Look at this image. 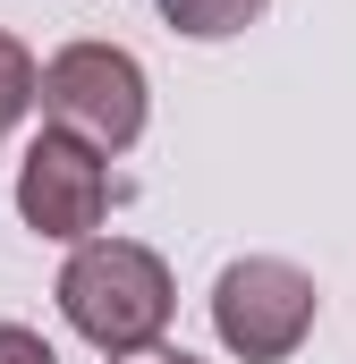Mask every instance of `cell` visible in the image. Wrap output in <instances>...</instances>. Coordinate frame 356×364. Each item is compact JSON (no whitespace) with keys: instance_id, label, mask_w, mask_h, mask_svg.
I'll return each mask as SVG.
<instances>
[{"instance_id":"obj_2","label":"cell","mask_w":356,"mask_h":364,"mask_svg":"<svg viewBox=\"0 0 356 364\" xmlns=\"http://www.w3.org/2000/svg\"><path fill=\"white\" fill-rule=\"evenodd\" d=\"M314 314H323L314 279L297 263H280V255H238L212 279V331H221L229 356H246V364H288L305 348Z\"/></svg>"},{"instance_id":"obj_4","label":"cell","mask_w":356,"mask_h":364,"mask_svg":"<svg viewBox=\"0 0 356 364\" xmlns=\"http://www.w3.org/2000/svg\"><path fill=\"white\" fill-rule=\"evenodd\" d=\"M102 212H110V153H93L68 127H43L17 161V220L51 246H85Z\"/></svg>"},{"instance_id":"obj_7","label":"cell","mask_w":356,"mask_h":364,"mask_svg":"<svg viewBox=\"0 0 356 364\" xmlns=\"http://www.w3.org/2000/svg\"><path fill=\"white\" fill-rule=\"evenodd\" d=\"M0 364H60V356H51V339H43V331L0 322Z\"/></svg>"},{"instance_id":"obj_5","label":"cell","mask_w":356,"mask_h":364,"mask_svg":"<svg viewBox=\"0 0 356 364\" xmlns=\"http://www.w3.org/2000/svg\"><path fill=\"white\" fill-rule=\"evenodd\" d=\"M153 9L170 17L178 34H195V43H229V34H246L263 17L271 0H153Z\"/></svg>"},{"instance_id":"obj_3","label":"cell","mask_w":356,"mask_h":364,"mask_svg":"<svg viewBox=\"0 0 356 364\" xmlns=\"http://www.w3.org/2000/svg\"><path fill=\"white\" fill-rule=\"evenodd\" d=\"M43 119L85 136L93 153H127L145 136V68L119 43H68L43 60Z\"/></svg>"},{"instance_id":"obj_1","label":"cell","mask_w":356,"mask_h":364,"mask_svg":"<svg viewBox=\"0 0 356 364\" xmlns=\"http://www.w3.org/2000/svg\"><path fill=\"white\" fill-rule=\"evenodd\" d=\"M60 314L102 356H145V348H162V331L178 314L170 263L136 237H85L60 272Z\"/></svg>"},{"instance_id":"obj_8","label":"cell","mask_w":356,"mask_h":364,"mask_svg":"<svg viewBox=\"0 0 356 364\" xmlns=\"http://www.w3.org/2000/svg\"><path fill=\"white\" fill-rule=\"evenodd\" d=\"M110 364H204V356H187V348H145V356H110Z\"/></svg>"},{"instance_id":"obj_6","label":"cell","mask_w":356,"mask_h":364,"mask_svg":"<svg viewBox=\"0 0 356 364\" xmlns=\"http://www.w3.org/2000/svg\"><path fill=\"white\" fill-rule=\"evenodd\" d=\"M34 102H43V68H34V51L0 26V127H17Z\"/></svg>"}]
</instances>
